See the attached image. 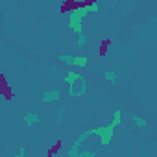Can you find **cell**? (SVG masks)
Masks as SVG:
<instances>
[{
    "mask_svg": "<svg viewBox=\"0 0 157 157\" xmlns=\"http://www.w3.org/2000/svg\"><path fill=\"white\" fill-rule=\"evenodd\" d=\"M67 83H68V96L74 98H80L87 93V83H85V78L78 72H68L67 74Z\"/></svg>",
    "mask_w": 157,
    "mask_h": 157,
    "instance_id": "6da1fadb",
    "label": "cell"
},
{
    "mask_svg": "<svg viewBox=\"0 0 157 157\" xmlns=\"http://www.w3.org/2000/svg\"><path fill=\"white\" fill-rule=\"evenodd\" d=\"M113 124H109V126H105V128H96V135L100 137V142H104V144H109V140H111V137H113Z\"/></svg>",
    "mask_w": 157,
    "mask_h": 157,
    "instance_id": "3957f363",
    "label": "cell"
},
{
    "mask_svg": "<svg viewBox=\"0 0 157 157\" xmlns=\"http://www.w3.org/2000/svg\"><path fill=\"white\" fill-rule=\"evenodd\" d=\"M41 100L46 102V104H48V102H54V100H59V91H57V89H56V91H48V93L43 94Z\"/></svg>",
    "mask_w": 157,
    "mask_h": 157,
    "instance_id": "277c9868",
    "label": "cell"
},
{
    "mask_svg": "<svg viewBox=\"0 0 157 157\" xmlns=\"http://www.w3.org/2000/svg\"><path fill=\"white\" fill-rule=\"evenodd\" d=\"M85 44V35L80 32V33H78V46H83Z\"/></svg>",
    "mask_w": 157,
    "mask_h": 157,
    "instance_id": "9c48e42d",
    "label": "cell"
},
{
    "mask_svg": "<svg viewBox=\"0 0 157 157\" xmlns=\"http://www.w3.org/2000/svg\"><path fill=\"white\" fill-rule=\"evenodd\" d=\"M107 46H109V41H105V43H102V44H100V56H105Z\"/></svg>",
    "mask_w": 157,
    "mask_h": 157,
    "instance_id": "ba28073f",
    "label": "cell"
},
{
    "mask_svg": "<svg viewBox=\"0 0 157 157\" xmlns=\"http://www.w3.org/2000/svg\"><path fill=\"white\" fill-rule=\"evenodd\" d=\"M104 78L109 82V83H118V74H115V72H111V70H107V72H104Z\"/></svg>",
    "mask_w": 157,
    "mask_h": 157,
    "instance_id": "5b68a950",
    "label": "cell"
},
{
    "mask_svg": "<svg viewBox=\"0 0 157 157\" xmlns=\"http://www.w3.org/2000/svg\"><path fill=\"white\" fill-rule=\"evenodd\" d=\"M59 61H63L65 65H68V67H85L87 65V59L85 57H78V56H65V54H61L59 56Z\"/></svg>",
    "mask_w": 157,
    "mask_h": 157,
    "instance_id": "7a4b0ae2",
    "label": "cell"
},
{
    "mask_svg": "<svg viewBox=\"0 0 157 157\" xmlns=\"http://www.w3.org/2000/svg\"><path fill=\"white\" fill-rule=\"evenodd\" d=\"M94 151H80V157H93Z\"/></svg>",
    "mask_w": 157,
    "mask_h": 157,
    "instance_id": "30bf717a",
    "label": "cell"
},
{
    "mask_svg": "<svg viewBox=\"0 0 157 157\" xmlns=\"http://www.w3.org/2000/svg\"><path fill=\"white\" fill-rule=\"evenodd\" d=\"M133 122H135V126H137V128H144V126L148 124L144 118H140V117H137V115H133Z\"/></svg>",
    "mask_w": 157,
    "mask_h": 157,
    "instance_id": "52a82bcc",
    "label": "cell"
},
{
    "mask_svg": "<svg viewBox=\"0 0 157 157\" xmlns=\"http://www.w3.org/2000/svg\"><path fill=\"white\" fill-rule=\"evenodd\" d=\"M24 122H26V124H30V126H33V124H37V122H39V118H37V115L30 113V115H26V117H24Z\"/></svg>",
    "mask_w": 157,
    "mask_h": 157,
    "instance_id": "8992f818",
    "label": "cell"
}]
</instances>
